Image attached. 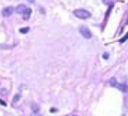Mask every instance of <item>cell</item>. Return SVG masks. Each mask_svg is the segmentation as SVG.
<instances>
[{"mask_svg": "<svg viewBox=\"0 0 128 116\" xmlns=\"http://www.w3.org/2000/svg\"><path fill=\"white\" fill-rule=\"evenodd\" d=\"M109 84H110V86H113V87H115V88L120 90L121 92H124V93L128 92V86H126L125 84H122V83L118 82L117 79L115 78L111 79L109 81Z\"/></svg>", "mask_w": 128, "mask_h": 116, "instance_id": "cell-1", "label": "cell"}, {"mask_svg": "<svg viewBox=\"0 0 128 116\" xmlns=\"http://www.w3.org/2000/svg\"><path fill=\"white\" fill-rule=\"evenodd\" d=\"M30 30V28L29 27H23V28H20L19 29V32L20 33H23V34H26V33H27Z\"/></svg>", "mask_w": 128, "mask_h": 116, "instance_id": "cell-8", "label": "cell"}, {"mask_svg": "<svg viewBox=\"0 0 128 116\" xmlns=\"http://www.w3.org/2000/svg\"><path fill=\"white\" fill-rule=\"evenodd\" d=\"M126 24H128V19H127V22H126Z\"/></svg>", "mask_w": 128, "mask_h": 116, "instance_id": "cell-15", "label": "cell"}, {"mask_svg": "<svg viewBox=\"0 0 128 116\" xmlns=\"http://www.w3.org/2000/svg\"><path fill=\"white\" fill-rule=\"evenodd\" d=\"M19 99H20V95L19 94H16L15 96H14V98H13V100H12V103H16V102H18L19 100Z\"/></svg>", "mask_w": 128, "mask_h": 116, "instance_id": "cell-9", "label": "cell"}, {"mask_svg": "<svg viewBox=\"0 0 128 116\" xmlns=\"http://www.w3.org/2000/svg\"><path fill=\"white\" fill-rule=\"evenodd\" d=\"M73 13L76 18L81 19H87L89 18H90V16H91L90 11H86L84 9H76V10L74 11Z\"/></svg>", "mask_w": 128, "mask_h": 116, "instance_id": "cell-2", "label": "cell"}, {"mask_svg": "<svg viewBox=\"0 0 128 116\" xmlns=\"http://www.w3.org/2000/svg\"><path fill=\"white\" fill-rule=\"evenodd\" d=\"M0 103H1V104H2V105H3V106L6 107V103L5 102V101H3V100H0Z\"/></svg>", "mask_w": 128, "mask_h": 116, "instance_id": "cell-13", "label": "cell"}, {"mask_svg": "<svg viewBox=\"0 0 128 116\" xmlns=\"http://www.w3.org/2000/svg\"><path fill=\"white\" fill-rule=\"evenodd\" d=\"M30 116H42V115H41V114H40L39 113H33H33H31Z\"/></svg>", "mask_w": 128, "mask_h": 116, "instance_id": "cell-11", "label": "cell"}, {"mask_svg": "<svg viewBox=\"0 0 128 116\" xmlns=\"http://www.w3.org/2000/svg\"><path fill=\"white\" fill-rule=\"evenodd\" d=\"M28 2H29V3H34V1H35V0H27Z\"/></svg>", "mask_w": 128, "mask_h": 116, "instance_id": "cell-14", "label": "cell"}, {"mask_svg": "<svg viewBox=\"0 0 128 116\" xmlns=\"http://www.w3.org/2000/svg\"><path fill=\"white\" fill-rule=\"evenodd\" d=\"M14 12V8L12 6H8V7H6L2 11V14H3L4 17H10L11 16Z\"/></svg>", "mask_w": 128, "mask_h": 116, "instance_id": "cell-4", "label": "cell"}, {"mask_svg": "<svg viewBox=\"0 0 128 116\" xmlns=\"http://www.w3.org/2000/svg\"><path fill=\"white\" fill-rule=\"evenodd\" d=\"M31 109L33 111V113H39V111H40V107H39L37 104H33L32 107H31Z\"/></svg>", "mask_w": 128, "mask_h": 116, "instance_id": "cell-7", "label": "cell"}, {"mask_svg": "<svg viewBox=\"0 0 128 116\" xmlns=\"http://www.w3.org/2000/svg\"><path fill=\"white\" fill-rule=\"evenodd\" d=\"M73 116H77V115H73Z\"/></svg>", "mask_w": 128, "mask_h": 116, "instance_id": "cell-16", "label": "cell"}, {"mask_svg": "<svg viewBox=\"0 0 128 116\" xmlns=\"http://www.w3.org/2000/svg\"><path fill=\"white\" fill-rule=\"evenodd\" d=\"M26 9H27V7L25 5H19L17 6L16 11H17V13L23 14V13H24V11H26Z\"/></svg>", "mask_w": 128, "mask_h": 116, "instance_id": "cell-5", "label": "cell"}, {"mask_svg": "<svg viewBox=\"0 0 128 116\" xmlns=\"http://www.w3.org/2000/svg\"><path fill=\"white\" fill-rule=\"evenodd\" d=\"M127 39H128V33H126L125 37H124V38H121V39H120L119 42H120V43H125V41H126V40H127Z\"/></svg>", "mask_w": 128, "mask_h": 116, "instance_id": "cell-10", "label": "cell"}, {"mask_svg": "<svg viewBox=\"0 0 128 116\" xmlns=\"http://www.w3.org/2000/svg\"><path fill=\"white\" fill-rule=\"evenodd\" d=\"M31 14H32V10H31L30 8H27L24 11V13L22 14V15H23V19H24L25 20H28L31 16Z\"/></svg>", "mask_w": 128, "mask_h": 116, "instance_id": "cell-6", "label": "cell"}, {"mask_svg": "<svg viewBox=\"0 0 128 116\" xmlns=\"http://www.w3.org/2000/svg\"><path fill=\"white\" fill-rule=\"evenodd\" d=\"M79 32H80V33L82 34V36L83 37V38H87V39L92 38V33H91V32L90 31V29L87 28L86 26H81L80 27Z\"/></svg>", "mask_w": 128, "mask_h": 116, "instance_id": "cell-3", "label": "cell"}, {"mask_svg": "<svg viewBox=\"0 0 128 116\" xmlns=\"http://www.w3.org/2000/svg\"><path fill=\"white\" fill-rule=\"evenodd\" d=\"M109 58V54L107 53V52H105V53H104V60H107Z\"/></svg>", "mask_w": 128, "mask_h": 116, "instance_id": "cell-12", "label": "cell"}]
</instances>
